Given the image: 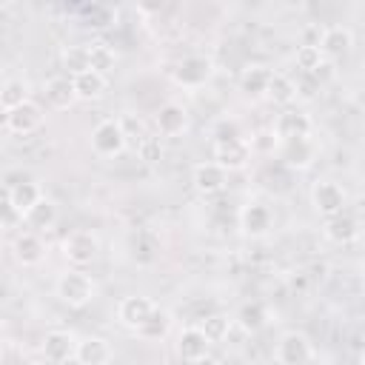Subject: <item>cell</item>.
<instances>
[{
	"label": "cell",
	"instance_id": "cell-1",
	"mask_svg": "<svg viewBox=\"0 0 365 365\" xmlns=\"http://www.w3.org/2000/svg\"><path fill=\"white\" fill-rule=\"evenodd\" d=\"M54 291H57L60 302H66L68 308H86V305L97 297V282H94L86 271L71 268V271L60 274V279H57Z\"/></svg>",
	"mask_w": 365,
	"mask_h": 365
},
{
	"label": "cell",
	"instance_id": "cell-2",
	"mask_svg": "<svg viewBox=\"0 0 365 365\" xmlns=\"http://www.w3.org/2000/svg\"><path fill=\"white\" fill-rule=\"evenodd\" d=\"M100 254V240L86 231V228H77L71 231L66 240H63V257L74 265V268H83V265H91Z\"/></svg>",
	"mask_w": 365,
	"mask_h": 365
},
{
	"label": "cell",
	"instance_id": "cell-3",
	"mask_svg": "<svg viewBox=\"0 0 365 365\" xmlns=\"http://www.w3.org/2000/svg\"><path fill=\"white\" fill-rule=\"evenodd\" d=\"M274 356L279 365H308L311 356H314V348H311V339L299 331H285L274 348Z\"/></svg>",
	"mask_w": 365,
	"mask_h": 365
},
{
	"label": "cell",
	"instance_id": "cell-4",
	"mask_svg": "<svg viewBox=\"0 0 365 365\" xmlns=\"http://www.w3.org/2000/svg\"><path fill=\"white\" fill-rule=\"evenodd\" d=\"M345 188L334 180H319L314 188H311V205L319 217H334V214H342L345 211Z\"/></svg>",
	"mask_w": 365,
	"mask_h": 365
},
{
	"label": "cell",
	"instance_id": "cell-5",
	"mask_svg": "<svg viewBox=\"0 0 365 365\" xmlns=\"http://www.w3.org/2000/svg\"><path fill=\"white\" fill-rule=\"evenodd\" d=\"M3 123H6V131L9 134L26 137V134H31V131H37L43 125V108L34 100H26L17 108H9Z\"/></svg>",
	"mask_w": 365,
	"mask_h": 365
},
{
	"label": "cell",
	"instance_id": "cell-6",
	"mask_svg": "<svg viewBox=\"0 0 365 365\" xmlns=\"http://www.w3.org/2000/svg\"><path fill=\"white\" fill-rule=\"evenodd\" d=\"M351 46H354V34H351L348 26H328L317 37V48H319V54H322L325 63L345 57L351 51Z\"/></svg>",
	"mask_w": 365,
	"mask_h": 365
},
{
	"label": "cell",
	"instance_id": "cell-7",
	"mask_svg": "<svg viewBox=\"0 0 365 365\" xmlns=\"http://www.w3.org/2000/svg\"><path fill=\"white\" fill-rule=\"evenodd\" d=\"M91 148L100 154V157H117L123 154L125 148V137H123V128L117 120H103L94 125L91 131Z\"/></svg>",
	"mask_w": 365,
	"mask_h": 365
},
{
	"label": "cell",
	"instance_id": "cell-8",
	"mask_svg": "<svg viewBox=\"0 0 365 365\" xmlns=\"http://www.w3.org/2000/svg\"><path fill=\"white\" fill-rule=\"evenodd\" d=\"M211 71H214V66H211L208 57L191 54V57H182L171 74H174V83L185 86V88H200L211 77Z\"/></svg>",
	"mask_w": 365,
	"mask_h": 365
},
{
	"label": "cell",
	"instance_id": "cell-9",
	"mask_svg": "<svg viewBox=\"0 0 365 365\" xmlns=\"http://www.w3.org/2000/svg\"><path fill=\"white\" fill-rule=\"evenodd\" d=\"M311 128H314L311 117H308L305 111H299V108H285V111L274 120V125H271V131L277 134V140H279V143L308 137V134H311Z\"/></svg>",
	"mask_w": 365,
	"mask_h": 365
},
{
	"label": "cell",
	"instance_id": "cell-10",
	"mask_svg": "<svg viewBox=\"0 0 365 365\" xmlns=\"http://www.w3.org/2000/svg\"><path fill=\"white\" fill-rule=\"evenodd\" d=\"M251 148L242 137H234V140H225V143H214V163L225 171H240L248 165L251 160Z\"/></svg>",
	"mask_w": 365,
	"mask_h": 365
},
{
	"label": "cell",
	"instance_id": "cell-11",
	"mask_svg": "<svg viewBox=\"0 0 365 365\" xmlns=\"http://www.w3.org/2000/svg\"><path fill=\"white\" fill-rule=\"evenodd\" d=\"M74 345H77V339L71 331H48L40 342V354L46 362L63 365V362L74 359Z\"/></svg>",
	"mask_w": 365,
	"mask_h": 365
},
{
	"label": "cell",
	"instance_id": "cell-12",
	"mask_svg": "<svg viewBox=\"0 0 365 365\" xmlns=\"http://www.w3.org/2000/svg\"><path fill=\"white\" fill-rule=\"evenodd\" d=\"M271 222H274L271 208L262 205V202H248V205H242V211H240V228H242V234L251 237V240L265 237V234L271 231Z\"/></svg>",
	"mask_w": 365,
	"mask_h": 365
},
{
	"label": "cell",
	"instance_id": "cell-13",
	"mask_svg": "<svg viewBox=\"0 0 365 365\" xmlns=\"http://www.w3.org/2000/svg\"><path fill=\"white\" fill-rule=\"evenodd\" d=\"M191 182H194V188H197L200 194L211 197V194H220V191L228 185V171L220 168L214 160H211V163H200V165H194V171H191Z\"/></svg>",
	"mask_w": 365,
	"mask_h": 365
},
{
	"label": "cell",
	"instance_id": "cell-14",
	"mask_svg": "<svg viewBox=\"0 0 365 365\" xmlns=\"http://www.w3.org/2000/svg\"><path fill=\"white\" fill-rule=\"evenodd\" d=\"M154 308H157V305H154L148 297L131 294V297H123V299H120V305H117V319H120V325L137 331V328L148 319V314H151Z\"/></svg>",
	"mask_w": 365,
	"mask_h": 365
},
{
	"label": "cell",
	"instance_id": "cell-15",
	"mask_svg": "<svg viewBox=\"0 0 365 365\" xmlns=\"http://www.w3.org/2000/svg\"><path fill=\"white\" fill-rule=\"evenodd\" d=\"M208 348H211V342L202 336V331H200L197 325H188V328H182V331L177 334V354H180V359L188 362V365H194V362H200L202 356H208Z\"/></svg>",
	"mask_w": 365,
	"mask_h": 365
},
{
	"label": "cell",
	"instance_id": "cell-16",
	"mask_svg": "<svg viewBox=\"0 0 365 365\" xmlns=\"http://www.w3.org/2000/svg\"><path fill=\"white\" fill-rule=\"evenodd\" d=\"M154 125L163 137H180L188 128V111L180 103H165L154 114Z\"/></svg>",
	"mask_w": 365,
	"mask_h": 365
},
{
	"label": "cell",
	"instance_id": "cell-17",
	"mask_svg": "<svg viewBox=\"0 0 365 365\" xmlns=\"http://www.w3.org/2000/svg\"><path fill=\"white\" fill-rule=\"evenodd\" d=\"M11 251H14V259H17L20 265L34 268V265H40L43 257H46V242L40 240V234H34V231H23V234L14 237Z\"/></svg>",
	"mask_w": 365,
	"mask_h": 365
},
{
	"label": "cell",
	"instance_id": "cell-18",
	"mask_svg": "<svg viewBox=\"0 0 365 365\" xmlns=\"http://www.w3.org/2000/svg\"><path fill=\"white\" fill-rule=\"evenodd\" d=\"M77 365H108L111 362V345L103 336H83L74 345Z\"/></svg>",
	"mask_w": 365,
	"mask_h": 365
},
{
	"label": "cell",
	"instance_id": "cell-19",
	"mask_svg": "<svg viewBox=\"0 0 365 365\" xmlns=\"http://www.w3.org/2000/svg\"><path fill=\"white\" fill-rule=\"evenodd\" d=\"M279 154H282V163L288 165V168H297V171H302V168H308L314 160H317V145L311 143V137H299V140H285V143H279Z\"/></svg>",
	"mask_w": 365,
	"mask_h": 365
},
{
	"label": "cell",
	"instance_id": "cell-20",
	"mask_svg": "<svg viewBox=\"0 0 365 365\" xmlns=\"http://www.w3.org/2000/svg\"><path fill=\"white\" fill-rule=\"evenodd\" d=\"M322 234H325V240H331L336 245H348V242H354L359 237V220L351 217V214H345V211L342 214H334V217L325 220Z\"/></svg>",
	"mask_w": 365,
	"mask_h": 365
},
{
	"label": "cell",
	"instance_id": "cell-21",
	"mask_svg": "<svg viewBox=\"0 0 365 365\" xmlns=\"http://www.w3.org/2000/svg\"><path fill=\"white\" fill-rule=\"evenodd\" d=\"M68 80H71L74 97H77V100H86V103L100 100V97L106 94V86H108V80H106L103 74L91 71V68H86V71H80V74H74V77H68Z\"/></svg>",
	"mask_w": 365,
	"mask_h": 365
},
{
	"label": "cell",
	"instance_id": "cell-22",
	"mask_svg": "<svg viewBox=\"0 0 365 365\" xmlns=\"http://www.w3.org/2000/svg\"><path fill=\"white\" fill-rule=\"evenodd\" d=\"M46 103L54 108V111H66L74 106V88H71V80L68 77H51L46 80Z\"/></svg>",
	"mask_w": 365,
	"mask_h": 365
},
{
	"label": "cell",
	"instance_id": "cell-23",
	"mask_svg": "<svg viewBox=\"0 0 365 365\" xmlns=\"http://www.w3.org/2000/svg\"><path fill=\"white\" fill-rule=\"evenodd\" d=\"M23 220H26L29 228H34V234H37V231H48V228H54V222H57V205H54L51 200L40 197V200L23 214Z\"/></svg>",
	"mask_w": 365,
	"mask_h": 365
},
{
	"label": "cell",
	"instance_id": "cell-24",
	"mask_svg": "<svg viewBox=\"0 0 365 365\" xmlns=\"http://www.w3.org/2000/svg\"><path fill=\"white\" fill-rule=\"evenodd\" d=\"M268 80H271V68H265V66H248L240 74V91L245 97H265Z\"/></svg>",
	"mask_w": 365,
	"mask_h": 365
},
{
	"label": "cell",
	"instance_id": "cell-25",
	"mask_svg": "<svg viewBox=\"0 0 365 365\" xmlns=\"http://www.w3.org/2000/svg\"><path fill=\"white\" fill-rule=\"evenodd\" d=\"M265 97L277 106H291L297 100V83L282 74V71H271V80H268V88H265Z\"/></svg>",
	"mask_w": 365,
	"mask_h": 365
},
{
	"label": "cell",
	"instance_id": "cell-26",
	"mask_svg": "<svg viewBox=\"0 0 365 365\" xmlns=\"http://www.w3.org/2000/svg\"><path fill=\"white\" fill-rule=\"evenodd\" d=\"M245 334H257V331H262L265 328V322H268V311H265V305L262 302H257V299H251V302H242L240 305V311H237V319H234Z\"/></svg>",
	"mask_w": 365,
	"mask_h": 365
},
{
	"label": "cell",
	"instance_id": "cell-27",
	"mask_svg": "<svg viewBox=\"0 0 365 365\" xmlns=\"http://www.w3.org/2000/svg\"><path fill=\"white\" fill-rule=\"evenodd\" d=\"M11 188V208H14V214H26L43 194H40V185L37 182H31V180H23V182H14V185H9Z\"/></svg>",
	"mask_w": 365,
	"mask_h": 365
},
{
	"label": "cell",
	"instance_id": "cell-28",
	"mask_svg": "<svg viewBox=\"0 0 365 365\" xmlns=\"http://www.w3.org/2000/svg\"><path fill=\"white\" fill-rule=\"evenodd\" d=\"M168 331H171V314H168V311H163V308H154V311L148 314V319L137 328V334H140L143 339H148V342L163 339Z\"/></svg>",
	"mask_w": 365,
	"mask_h": 365
},
{
	"label": "cell",
	"instance_id": "cell-29",
	"mask_svg": "<svg viewBox=\"0 0 365 365\" xmlns=\"http://www.w3.org/2000/svg\"><path fill=\"white\" fill-rule=\"evenodd\" d=\"M117 66V51L108 46V43H91L88 46V68L97 71V74H111Z\"/></svg>",
	"mask_w": 365,
	"mask_h": 365
},
{
	"label": "cell",
	"instance_id": "cell-30",
	"mask_svg": "<svg viewBox=\"0 0 365 365\" xmlns=\"http://www.w3.org/2000/svg\"><path fill=\"white\" fill-rule=\"evenodd\" d=\"M197 328H200L202 336L214 345V342H225V339H228V334H231V319L222 317V314H211V317H205Z\"/></svg>",
	"mask_w": 365,
	"mask_h": 365
},
{
	"label": "cell",
	"instance_id": "cell-31",
	"mask_svg": "<svg viewBox=\"0 0 365 365\" xmlns=\"http://www.w3.org/2000/svg\"><path fill=\"white\" fill-rule=\"evenodd\" d=\"M60 60H63V68L68 71V77H74L88 68V46H66Z\"/></svg>",
	"mask_w": 365,
	"mask_h": 365
},
{
	"label": "cell",
	"instance_id": "cell-32",
	"mask_svg": "<svg viewBox=\"0 0 365 365\" xmlns=\"http://www.w3.org/2000/svg\"><path fill=\"white\" fill-rule=\"evenodd\" d=\"M29 100V86L23 80H6L3 83V91H0V106L9 111V108H17L20 103Z\"/></svg>",
	"mask_w": 365,
	"mask_h": 365
},
{
	"label": "cell",
	"instance_id": "cell-33",
	"mask_svg": "<svg viewBox=\"0 0 365 365\" xmlns=\"http://www.w3.org/2000/svg\"><path fill=\"white\" fill-rule=\"evenodd\" d=\"M294 60H297V66H299L302 71H308V74H314V71L325 63V60H322V54H319V48H317V46H308V43H302V46L297 48Z\"/></svg>",
	"mask_w": 365,
	"mask_h": 365
},
{
	"label": "cell",
	"instance_id": "cell-34",
	"mask_svg": "<svg viewBox=\"0 0 365 365\" xmlns=\"http://www.w3.org/2000/svg\"><path fill=\"white\" fill-rule=\"evenodd\" d=\"M248 143V148H251V154H274V148L279 145V140H277V134L271 131V128H262V131H257L251 140H245Z\"/></svg>",
	"mask_w": 365,
	"mask_h": 365
},
{
	"label": "cell",
	"instance_id": "cell-35",
	"mask_svg": "<svg viewBox=\"0 0 365 365\" xmlns=\"http://www.w3.org/2000/svg\"><path fill=\"white\" fill-rule=\"evenodd\" d=\"M117 123H120V128H123L125 143H128V140H137V143H140V140L148 137V134H145V123H143L140 117H134V114H123Z\"/></svg>",
	"mask_w": 365,
	"mask_h": 365
},
{
	"label": "cell",
	"instance_id": "cell-36",
	"mask_svg": "<svg viewBox=\"0 0 365 365\" xmlns=\"http://www.w3.org/2000/svg\"><path fill=\"white\" fill-rule=\"evenodd\" d=\"M137 154H140V160H145V163H157L160 154H163V145H160L157 137H145V140L137 143Z\"/></svg>",
	"mask_w": 365,
	"mask_h": 365
},
{
	"label": "cell",
	"instance_id": "cell-37",
	"mask_svg": "<svg viewBox=\"0 0 365 365\" xmlns=\"http://www.w3.org/2000/svg\"><path fill=\"white\" fill-rule=\"evenodd\" d=\"M11 214H14V208H11V188L6 182H0V220H6Z\"/></svg>",
	"mask_w": 365,
	"mask_h": 365
},
{
	"label": "cell",
	"instance_id": "cell-38",
	"mask_svg": "<svg viewBox=\"0 0 365 365\" xmlns=\"http://www.w3.org/2000/svg\"><path fill=\"white\" fill-rule=\"evenodd\" d=\"M194 365H217V362H214L211 356H202V359H200V362H194Z\"/></svg>",
	"mask_w": 365,
	"mask_h": 365
},
{
	"label": "cell",
	"instance_id": "cell-39",
	"mask_svg": "<svg viewBox=\"0 0 365 365\" xmlns=\"http://www.w3.org/2000/svg\"><path fill=\"white\" fill-rule=\"evenodd\" d=\"M3 83H6V80H3V77H0V91H3Z\"/></svg>",
	"mask_w": 365,
	"mask_h": 365
}]
</instances>
